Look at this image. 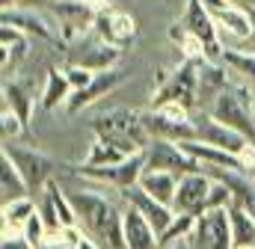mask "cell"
<instances>
[{
	"label": "cell",
	"mask_w": 255,
	"mask_h": 249,
	"mask_svg": "<svg viewBox=\"0 0 255 249\" xmlns=\"http://www.w3.org/2000/svg\"><path fill=\"white\" fill-rule=\"evenodd\" d=\"M65 193H68V199L77 211L80 226L92 238H98L110 249H125V232H122V214L125 211H119L110 199H104L95 190L74 187V190H65Z\"/></svg>",
	"instance_id": "cell-1"
},
{
	"label": "cell",
	"mask_w": 255,
	"mask_h": 249,
	"mask_svg": "<svg viewBox=\"0 0 255 249\" xmlns=\"http://www.w3.org/2000/svg\"><path fill=\"white\" fill-rule=\"evenodd\" d=\"M92 130L95 136L107 139L110 145L122 148L125 154H139L148 148L151 142V133L145 127V119L139 110H128V107H116V110H107V113H98L92 119Z\"/></svg>",
	"instance_id": "cell-2"
},
{
	"label": "cell",
	"mask_w": 255,
	"mask_h": 249,
	"mask_svg": "<svg viewBox=\"0 0 255 249\" xmlns=\"http://www.w3.org/2000/svg\"><path fill=\"white\" fill-rule=\"evenodd\" d=\"M74 249H98V244H95V241H92V238L86 235V238H83V241H80V244H77Z\"/></svg>",
	"instance_id": "cell-38"
},
{
	"label": "cell",
	"mask_w": 255,
	"mask_h": 249,
	"mask_svg": "<svg viewBox=\"0 0 255 249\" xmlns=\"http://www.w3.org/2000/svg\"><path fill=\"white\" fill-rule=\"evenodd\" d=\"M0 21H3L6 27H15V30L27 33V36H36V39H42V42H57V39H60V36H57V30H54V24H51L45 15H39L36 9L3 6Z\"/></svg>",
	"instance_id": "cell-16"
},
{
	"label": "cell",
	"mask_w": 255,
	"mask_h": 249,
	"mask_svg": "<svg viewBox=\"0 0 255 249\" xmlns=\"http://www.w3.org/2000/svg\"><path fill=\"white\" fill-rule=\"evenodd\" d=\"M122 193V199H125L130 208H136L154 229H157V235H163L166 229H169V223L175 220V208L172 205H163V202H157L154 196H148L145 190L139 184L128 187V190H119Z\"/></svg>",
	"instance_id": "cell-15"
},
{
	"label": "cell",
	"mask_w": 255,
	"mask_h": 249,
	"mask_svg": "<svg viewBox=\"0 0 255 249\" xmlns=\"http://www.w3.org/2000/svg\"><path fill=\"white\" fill-rule=\"evenodd\" d=\"M122 232H125V249H160L157 229L130 205L122 214Z\"/></svg>",
	"instance_id": "cell-17"
},
{
	"label": "cell",
	"mask_w": 255,
	"mask_h": 249,
	"mask_svg": "<svg viewBox=\"0 0 255 249\" xmlns=\"http://www.w3.org/2000/svg\"><path fill=\"white\" fill-rule=\"evenodd\" d=\"M0 3H3V6H15L18 0H0Z\"/></svg>",
	"instance_id": "cell-40"
},
{
	"label": "cell",
	"mask_w": 255,
	"mask_h": 249,
	"mask_svg": "<svg viewBox=\"0 0 255 249\" xmlns=\"http://www.w3.org/2000/svg\"><path fill=\"white\" fill-rule=\"evenodd\" d=\"M142 119H145V127H148L151 139H175V142L196 139L193 110L184 107V104H175V101L151 104V110H145Z\"/></svg>",
	"instance_id": "cell-3"
},
{
	"label": "cell",
	"mask_w": 255,
	"mask_h": 249,
	"mask_svg": "<svg viewBox=\"0 0 255 249\" xmlns=\"http://www.w3.org/2000/svg\"><path fill=\"white\" fill-rule=\"evenodd\" d=\"M0 127H3V142H12L15 136H21V133L27 130V124L21 122L12 110H6V107H3V113H0Z\"/></svg>",
	"instance_id": "cell-33"
},
{
	"label": "cell",
	"mask_w": 255,
	"mask_h": 249,
	"mask_svg": "<svg viewBox=\"0 0 255 249\" xmlns=\"http://www.w3.org/2000/svg\"><path fill=\"white\" fill-rule=\"evenodd\" d=\"M238 160H241V172L244 175H255V142H247L238 151Z\"/></svg>",
	"instance_id": "cell-34"
},
{
	"label": "cell",
	"mask_w": 255,
	"mask_h": 249,
	"mask_svg": "<svg viewBox=\"0 0 255 249\" xmlns=\"http://www.w3.org/2000/svg\"><path fill=\"white\" fill-rule=\"evenodd\" d=\"M54 15H57V27L63 33V39H80L86 36L89 27H95V18H98V9L83 3V0H57L54 3Z\"/></svg>",
	"instance_id": "cell-12"
},
{
	"label": "cell",
	"mask_w": 255,
	"mask_h": 249,
	"mask_svg": "<svg viewBox=\"0 0 255 249\" xmlns=\"http://www.w3.org/2000/svg\"><path fill=\"white\" fill-rule=\"evenodd\" d=\"M95 36L116 45V48H125L136 39V21L133 15H128L122 9H113V6H104L98 9V18H95Z\"/></svg>",
	"instance_id": "cell-13"
},
{
	"label": "cell",
	"mask_w": 255,
	"mask_h": 249,
	"mask_svg": "<svg viewBox=\"0 0 255 249\" xmlns=\"http://www.w3.org/2000/svg\"><path fill=\"white\" fill-rule=\"evenodd\" d=\"M145 169H160L181 178L187 172H202V163L187 154L184 145L175 139H151L145 148Z\"/></svg>",
	"instance_id": "cell-8"
},
{
	"label": "cell",
	"mask_w": 255,
	"mask_h": 249,
	"mask_svg": "<svg viewBox=\"0 0 255 249\" xmlns=\"http://www.w3.org/2000/svg\"><path fill=\"white\" fill-rule=\"evenodd\" d=\"M238 249H255V247H238Z\"/></svg>",
	"instance_id": "cell-42"
},
{
	"label": "cell",
	"mask_w": 255,
	"mask_h": 249,
	"mask_svg": "<svg viewBox=\"0 0 255 249\" xmlns=\"http://www.w3.org/2000/svg\"><path fill=\"white\" fill-rule=\"evenodd\" d=\"M250 15H253V36H255V9L250 12Z\"/></svg>",
	"instance_id": "cell-41"
},
{
	"label": "cell",
	"mask_w": 255,
	"mask_h": 249,
	"mask_svg": "<svg viewBox=\"0 0 255 249\" xmlns=\"http://www.w3.org/2000/svg\"><path fill=\"white\" fill-rule=\"evenodd\" d=\"M122 83H125V71H119V68L98 71V74H95V80H92L86 89L71 92V98H68V104H65V113H80V110L92 107L95 101H101L104 95H110V92H113V89H119Z\"/></svg>",
	"instance_id": "cell-14"
},
{
	"label": "cell",
	"mask_w": 255,
	"mask_h": 249,
	"mask_svg": "<svg viewBox=\"0 0 255 249\" xmlns=\"http://www.w3.org/2000/svg\"><path fill=\"white\" fill-rule=\"evenodd\" d=\"M223 65H226L229 74L238 80V86L250 89V92L255 95V54L226 48V54H223Z\"/></svg>",
	"instance_id": "cell-21"
},
{
	"label": "cell",
	"mask_w": 255,
	"mask_h": 249,
	"mask_svg": "<svg viewBox=\"0 0 255 249\" xmlns=\"http://www.w3.org/2000/svg\"><path fill=\"white\" fill-rule=\"evenodd\" d=\"M39 202H33V196H21V199H12L3 205V214H0V223H3V235H18L24 232L27 220L36 214Z\"/></svg>",
	"instance_id": "cell-20"
},
{
	"label": "cell",
	"mask_w": 255,
	"mask_h": 249,
	"mask_svg": "<svg viewBox=\"0 0 255 249\" xmlns=\"http://www.w3.org/2000/svg\"><path fill=\"white\" fill-rule=\"evenodd\" d=\"M71 172L80 175V178L98 181V184H110V187H116V190H128V187L139 184V178L145 172V151L128 154L125 160H119L113 166H74Z\"/></svg>",
	"instance_id": "cell-7"
},
{
	"label": "cell",
	"mask_w": 255,
	"mask_h": 249,
	"mask_svg": "<svg viewBox=\"0 0 255 249\" xmlns=\"http://www.w3.org/2000/svg\"><path fill=\"white\" fill-rule=\"evenodd\" d=\"M21 196H33V193H30L27 181H24V175L18 172V166L0 151V199H3V205H6V202L21 199Z\"/></svg>",
	"instance_id": "cell-23"
},
{
	"label": "cell",
	"mask_w": 255,
	"mask_h": 249,
	"mask_svg": "<svg viewBox=\"0 0 255 249\" xmlns=\"http://www.w3.org/2000/svg\"><path fill=\"white\" fill-rule=\"evenodd\" d=\"M139 187H142L148 196H154L157 202L172 205V202H175V193H178V175L160 172V169H145L142 178H139Z\"/></svg>",
	"instance_id": "cell-22"
},
{
	"label": "cell",
	"mask_w": 255,
	"mask_h": 249,
	"mask_svg": "<svg viewBox=\"0 0 255 249\" xmlns=\"http://www.w3.org/2000/svg\"><path fill=\"white\" fill-rule=\"evenodd\" d=\"M0 151L18 166V172L24 175V181H27V187H30V193H45L48 181H54L57 169L65 166V163H60L57 157H51V154H45V151H39V148L18 145V142H3Z\"/></svg>",
	"instance_id": "cell-4"
},
{
	"label": "cell",
	"mask_w": 255,
	"mask_h": 249,
	"mask_svg": "<svg viewBox=\"0 0 255 249\" xmlns=\"http://www.w3.org/2000/svg\"><path fill=\"white\" fill-rule=\"evenodd\" d=\"M202 3H205L211 12H220V9H226V3H223V0H202Z\"/></svg>",
	"instance_id": "cell-37"
},
{
	"label": "cell",
	"mask_w": 255,
	"mask_h": 249,
	"mask_svg": "<svg viewBox=\"0 0 255 249\" xmlns=\"http://www.w3.org/2000/svg\"><path fill=\"white\" fill-rule=\"evenodd\" d=\"M0 249H33L27 244V238L18 232V235H3L0 238Z\"/></svg>",
	"instance_id": "cell-35"
},
{
	"label": "cell",
	"mask_w": 255,
	"mask_h": 249,
	"mask_svg": "<svg viewBox=\"0 0 255 249\" xmlns=\"http://www.w3.org/2000/svg\"><path fill=\"white\" fill-rule=\"evenodd\" d=\"M24 238H27V244L33 249H45V241H48V226H45V220H42V214H39V208H36V214L27 220V226H24V232H21Z\"/></svg>",
	"instance_id": "cell-30"
},
{
	"label": "cell",
	"mask_w": 255,
	"mask_h": 249,
	"mask_svg": "<svg viewBox=\"0 0 255 249\" xmlns=\"http://www.w3.org/2000/svg\"><path fill=\"white\" fill-rule=\"evenodd\" d=\"M229 226H232V241L238 247H255V220L247 208H241L238 202L229 208Z\"/></svg>",
	"instance_id": "cell-26"
},
{
	"label": "cell",
	"mask_w": 255,
	"mask_h": 249,
	"mask_svg": "<svg viewBox=\"0 0 255 249\" xmlns=\"http://www.w3.org/2000/svg\"><path fill=\"white\" fill-rule=\"evenodd\" d=\"M65 77H68V83H71V89L77 92V89H86L92 80H95V74L98 71H89V68H83V65H77V62H68V65H63Z\"/></svg>",
	"instance_id": "cell-32"
},
{
	"label": "cell",
	"mask_w": 255,
	"mask_h": 249,
	"mask_svg": "<svg viewBox=\"0 0 255 249\" xmlns=\"http://www.w3.org/2000/svg\"><path fill=\"white\" fill-rule=\"evenodd\" d=\"M71 83H68V77H65L63 68H48V74H45V89H42V98H39V104H42V110H57V107H65L68 104V98H71Z\"/></svg>",
	"instance_id": "cell-19"
},
{
	"label": "cell",
	"mask_w": 255,
	"mask_h": 249,
	"mask_svg": "<svg viewBox=\"0 0 255 249\" xmlns=\"http://www.w3.org/2000/svg\"><path fill=\"white\" fill-rule=\"evenodd\" d=\"M190 249H235L229 211H205L196 220V232L190 235Z\"/></svg>",
	"instance_id": "cell-9"
},
{
	"label": "cell",
	"mask_w": 255,
	"mask_h": 249,
	"mask_svg": "<svg viewBox=\"0 0 255 249\" xmlns=\"http://www.w3.org/2000/svg\"><path fill=\"white\" fill-rule=\"evenodd\" d=\"M226 6H235V9H247V12H253L255 9V0H223Z\"/></svg>",
	"instance_id": "cell-36"
},
{
	"label": "cell",
	"mask_w": 255,
	"mask_h": 249,
	"mask_svg": "<svg viewBox=\"0 0 255 249\" xmlns=\"http://www.w3.org/2000/svg\"><path fill=\"white\" fill-rule=\"evenodd\" d=\"M3 107L12 110L21 122L30 127V122H33V95H30L21 83L3 80Z\"/></svg>",
	"instance_id": "cell-24"
},
{
	"label": "cell",
	"mask_w": 255,
	"mask_h": 249,
	"mask_svg": "<svg viewBox=\"0 0 255 249\" xmlns=\"http://www.w3.org/2000/svg\"><path fill=\"white\" fill-rule=\"evenodd\" d=\"M196 220L193 214H175V220L169 223V229L160 235V247H169V244H178V241H187L193 232H196Z\"/></svg>",
	"instance_id": "cell-28"
},
{
	"label": "cell",
	"mask_w": 255,
	"mask_h": 249,
	"mask_svg": "<svg viewBox=\"0 0 255 249\" xmlns=\"http://www.w3.org/2000/svg\"><path fill=\"white\" fill-rule=\"evenodd\" d=\"M181 27L193 33L196 39H202V45H205V60L211 62H223V54H226V48L220 45V27H217V18H214V12L202 3V0H187V6H184V15H181Z\"/></svg>",
	"instance_id": "cell-5"
},
{
	"label": "cell",
	"mask_w": 255,
	"mask_h": 249,
	"mask_svg": "<svg viewBox=\"0 0 255 249\" xmlns=\"http://www.w3.org/2000/svg\"><path fill=\"white\" fill-rule=\"evenodd\" d=\"M214 187V178L202 169V172H187L178 178V193H175V214H193V217H202L205 214V205H208V193Z\"/></svg>",
	"instance_id": "cell-11"
},
{
	"label": "cell",
	"mask_w": 255,
	"mask_h": 249,
	"mask_svg": "<svg viewBox=\"0 0 255 249\" xmlns=\"http://www.w3.org/2000/svg\"><path fill=\"white\" fill-rule=\"evenodd\" d=\"M125 157L128 154L122 148H116V145H110L107 139L95 136L92 145H89V154H86L83 166H113V163H119V160H125Z\"/></svg>",
	"instance_id": "cell-27"
},
{
	"label": "cell",
	"mask_w": 255,
	"mask_h": 249,
	"mask_svg": "<svg viewBox=\"0 0 255 249\" xmlns=\"http://www.w3.org/2000/svg\"><path fill=\"white\" fill-rule=\"evenodd\" d=\"M166 101L184 104L190 110H196L202 104V92H199V62L184 60L163 80V86L154 95V104H166Z\"/></svg>",
	"instance_id": "cell-6"
},
{
	"label": "cell",
	"mask_w": 255,
	"mask_h": 249,
	"mask_svg": "<svg viewBox=\"0 0 255 249\" xmlns=\"http://www.w3.org/2000/svg\"><path fill=\"white\" fill-rule=\"evenodd\" d=\"M193 127H196V139L199 142H208V145H217V148H226L232 154H238L250 139L238 130H232L229 124H223L220 119H214L211 110H199L193 113Z\"/></svg>",
	"instance_id": "cell-10"
},
{
	"label": "cell",
	"mask_w": 255,
	"mask_h": 249,
	"mask_svg": "<svg viewBox=\"0 0 255 249\" xmlns=\"http://www.w3.org/2000/svg\"><path fill=\"white\" fill-rule=\"evenodd\" d=\"M119 60H122V48H116V45H110V42H104V39H98V36H95V42L83 45V48L71 57V62H77V65H83V68H89V71L116 68Z\"/></svg>",
	"instance_id": "cell-18"
},
{
	"label": "cell",
	"mask_w": 255,
	"mask_h": 249,
	"mask_svg": "<svg viewBox=\"0 0 255 249\" xmlns=\"http://www.w3.org/2000/svg\"><path fill=\"white\" fill-rule=\"evenodd\" d=\"M214 178V175H211ZM235 205V193H232V187L226 184V181H220V178H214V187H211V193H208V205H205V211H229Z\"/></svg>",
	"instance_id": "cell-29"
},
{
	"label": "cell",
	"mask_w": 255,
	"mask_h": 249,
	"mask_svg": "<svg viewBox=\"0 0 255 249\" xmlns=\"http://www.w3.org/2000/svg\"><path fill=\"white\" fill-rule=\"evenodd\" d=\"M217 18V27L226 30L232 39H250L253 36V15L247 9H235V6H226L220 12H214Z\"/></svg>",
	"instance_id": "cell-25"
},
{
	"label": "cell",
	"mask_w": 255,
	"mask_h": 249,
	"mask_svg": "<svg viewBox=\"0 0 255 249\" xmlns=\"http://www.w3.org/2000/svg\"><path fill=\"white\" fill-rule=\"evenodd\" d=\"M27 39H30V36H21V39H15V42H9V45H0V54H3V71H12L18 62L27 57Z\"/></svg>",
	"instance_id": "cell-31"
},
{
	"label": "cell",
	"mask_w": 255,
	"mask_h": 249,
	"mask_svg": "<svg viewBox=\"0 0 255 249\" xmlns=\"http://www.w3.org/2000/svg\"><path fill=\"white\" fill-rule=\"evenodd\" d=\"M160 249H190V238L187 241H178V244H169V247H160Z\"/></svg>",
	"instance_id": "cell-39"
}]
</instances>
